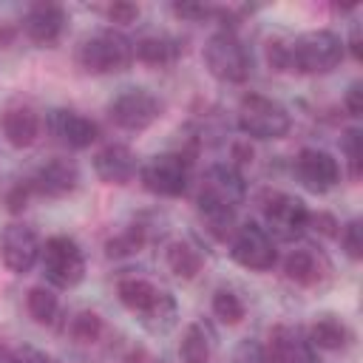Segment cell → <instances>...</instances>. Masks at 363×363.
<instances>
[{
    "label": "cell",
    "instance_id": "obj_1",
    "mask_svg": "<svg viewBox=\"0 0 363 363\" xmlns=\"http://www.w3.org/2000/svg\"><path fill=\"white\" fill-rule=\"evenodd\" d=\"M346 54L343 40L335 31H306L289 43L275 40L267 48V60L278 71H301V74H326L340 65Z\"/></svg>",
    "mask_w": 363,
    "mask_h": 363
},
{
    "label": "cell",
    "instance_id": "obj_2",
    "mask_svg": "<svg viewBox=\"0 0 363 363\" xmlns=\"http://www.w3.org/2000/svg\"><path fill=\"white\" fill-rule=\"evenodd\" d=\"M244 179L233 164H213L207 170L199 196V213L218 238H227L235 218V207L244 201Z\"/></svg>",
    "mask_w": 363,
    "mask_h": 363
},
{
    "label": "cell",
    "instance_id": "obj_3",
    "mask_svg": "<svg viewBox=\"0 0 363 363\" xmlns=\"http://www.w3.org/2000/svg\"><path fill=\"white\" fill-rule=\"evenodd\" d=\"M116 295L133 315H139V320L150 332H167L176 323L173 295L159 289L156 284H150L145 278H122L116 284Z\"/></svg>",
    "mask_w": 363,
    "mask_h": 363
},
{
    "label": "cell",
    "instance_id": "obj_4",
    "mask_svg": "<svg viewBox=\"0 0 363 363\" xmlns=\"http://www.w3.org/2000/svg\"><path fill=\"white\" fill-rule=\"evenodd\" d=\"M77 60L88 74H116L133 62V43L113 28H102L79 43Z\"/></svg>",
    "mask_w": 363,
    "mask_h": 363
},
{
    "label": "cell",
    "instance_id": "obj_5",
    "mask_svg": "<svg viewBox=\"0 0 363 363\" xmlns=\"http://www.w3.org/2000/svg\"><path fill=\"white\" fill-rule=\"evenodd\" d=\"M238 128L252 139H281L292 128L289 111L261 94H247L238 105Z\"/></svg>",
    "mask_w": 363,
    "mask_h": 363
},
{
    "label": "cell",
    "instance_id": "obj_6",
    "mask_svg": "<svg viewBox=\"0 0 363 363\" xmlns=\"http://www.w3.org/2000/svg\"><path fill=\"white\" fill-rule=\"evenodd\" d=\"M40 264L48 284L60 289H71L85 278V255L79 244L68 235H51L40 247Z\"/></svg>",
    "mask_w": 363,
    "mask_h": 363
},
{
    "label": "cell",
    "instance_id": "obj_7",
    "mask_svg": "<svg viewBox=\"0 0 363 363\" xmlns=\"http://www.w3.org/2000/svg\"><path fill=\"white\" fill-rule=\"evenodd\" d=\"M204 62L210 74L221 82H244L252 71V57L247 45L233 31H218L204 45Z\"/></svg>",
    "mask_w": 363,
    "mask_h": 363
},
{
    "label": "cell",
    "instance_id": "obj_8",
    "mask_svg": "<svg viewBox=\"0 0 363 363\" xmlns=\"http://www.w3.org/2000/svg\"><path fill=\"white\" fill-rule=\"evenodd\" d=\"M187 159L179 156V153H159V156H150L142 167H139V179H142V187L150 190L153 196H182L187 190Z\"/></svg>",
    "mask_w": 363,
    "mask_h": 363
},
{
    "label": "cell",
    "instance_id": "obj_9",
    "mask_svg": "<svg viewBox=\"0 0 363 363\" xmlns=\"http://www.w3.org/2000/svg\"><path fill=\"white\" fill-rule=\"evenodd\" d=\"M230 255H233L235 264H241L247 269H258V272L272 269L275 261H278L272 235L255 221H244L235 230V235L230 241Z\"/></svg>",
    "mask_w": 363,
    "mask_h": 363
},
{
    "label": "cell",
    "instance_id": "obj_10",
    "mask_svg": "<svg viewBox=\"0 0 363 363\" xmlns=\"http://www.w3.org/2000/svg\"><path fill=\"white\" fill-rule=\"evenodd\" d=\"M108 116L125 130H145L162 116V102L147 88H128L108 105Z\"/></svg>",
    "mask_w": 363,
    "mask_h": 363
},
{
    "label": "cell",
    "instance_id": "obj_11",
    "mask_svg": "<svg viewBox=\"0 0 363 363\" xmlns=\"http://www.w3.org/2000/svg\"><path fill=\"white\" fill-rule=\"evenodd\" d=\"M264 221H267L264 230L269 235L281 241H292L309 227V210L292 193H272L264 201Z\"/></svg>",
    "mask_w": 363,
    "mask_h": 363
},
{
    "label": "cell",
    "instance_id": "obj_12",
    "mask_svg": "<svg viewBox=\"0 0 363 363\" xmlns=\"http://www.w3.org/2000/svg\"><path fill=\"white\" fill-rule=\"evenodd\" d=\"M295 176L306 190L326 193L340 182V164L329 150L303 147L298 153V159H295Z\"/></svg>",
    "mask_w": 363,
    "mask_h": 363
},
{
    "label": "cell",
    "instance_id": "obj_13",
    "mask_svg": "<svg viewBox=\"0 0 363 363\" xmlns=\"http://www.w3.org/2000/svg\"><path fill=\"white\" fill-rule=\"evenodd\" d=\"M0 258L11 272H28L40 258V241L34 230L26 224H9L0 233Z\"/></svg>",
    "mask_w": 363,
    "mask_h": 363
},
{
    "label": "cell",
    "instance_id": "obj_14",
    "mask_svg": "<svg viewBox=\"0 0 363 363\" xmlns=\"http://www.w3.org/2000/svg\"><path fill=\"white\" fill-rule=\"evenodd\" d=\"M315 346L309 343V335L301 326H275L267 343V360L269 363H315Z\"/></svg>",
    "mask_w": 363,
    "mask_h": 363
},
{
    "label": "cell",
    "instance_id": "obj_15",
    "mask_svg": "<svg viewBox=\"0 0 363 363\" xmlns=\"http://www.w3.org/2000/svg\"><path fill=\"white\" fill-rule=\"evenodd\" d=\"M65 23H68V17L57 3H37L23 17V28H26L28 40H34L37 45L60 43V37L65 31Z\"/></svg>",
    "mask_w": 363,
    "mask_h": 363
},
{
    "label": "cell",
    "instance_id": "obj_16",
    "mask_svg": "<svg viewBox=\"0 0 363 363\" xmlns=\"http://www.w3.org/2000/svg\"><path fill=\"white\" fill-rule=\"evenodd\" d=\"M77 182H79V170L74 162L51 159V162L37 167V173L28 182V190H34L40 196H65L77 187Z\"/></svg>",
    "mask_w": 363,
    "mask_h": 363
},
{
    "label": "cell",
    "instance_id": "obj_17",
    "mask_svg": "<svg viewBox=\"0 0 363 363\" xmlns=\"http://www.w3.org/2000/svg\"><path fill=\"white\" fill-rule=\"evenodd\" d=\"M48 128H51V133H54L62 145H68V147H74V150L88 147V145L96 139V133H99L96 125H94L88 116H82V113H77V111H65V108L51 111Z\"/></svg>",
    "mask_w": 363,
    "mask_h": 363
},
{
    "label": "cell",
    "instance_id": "obj_18",
    "mask_svg": "<svg viewBox=\"0 0 363 363\" xmlns=\"http://www.w3.org/2000/svg\"><path fill=\"white\" fill-rule=\"evenodd\" d=\"M94 170L108 184H125L136 173V159L125 145H108L94 156Z\"/></svg>",
    "mask_w": 363,
    "mask_h": 363
},
{
    "label": "cell",
    "instance_id": "obj_19",
    "mask_svg": "<svg viewBox=\"0 0 363 363\" xmlns=\"http://www.w3.org/2000/svg\"><path fill=\"white\" fill-rule=\"evenodd\" d=\"M3 136L14 147H28L40 136V116L31 108H9L3 113Z\"/></svg>",
    "mask_w": 363,
    "mask_h": 363
},
{
    "label": "cell",
    "instance_id": "obj_20",
    "mask_svg": "<svg viewBox=\"0 0 363 363\" xmlns=\"http://www.w3.org/2000/svg\"><path fill=\"white\" fill-rule=\"evenodd\" d=\"M179 54H182V43L167 34H150L133 45V57H139L142 62H150V65H167Z\"/></svg>",
    "mask_w": 363,
    "mask_h": 363
},
{
    "label": "cell",
    "instance_id": "obj_21",
    "mask_svg": "<svg viewBox=\"0 0 363 363\" xmlns=\"http://www.w3.org/2000/svg\"><path fill=\"white\" fill-rule=\"evenodd\" d=\"M309 343L315 346V349H326V352H337V349H343L346 343H349V329H346V323L340 320V318H335V315H323V318H318L312 326H309Z\"/></svg>",
    "mask_w": 363,
    "mask_h": 363
},
{
    "label": "cell",
    "instance_id": "obj_22",
    "mask_svg": "<svg viewBox=\"0 0 363 363\" xmlns=\"http://www.w3.org/2000/svg\"><path fill=\"white\" fill-rule=\"evenodd\" d=\"M179 354L184 363H207L213 354V332L207 323L196 320L184 329V337L179 343Z\"/></svg>",
    "mask_w": 363,
    "mask_h": 363
},
{
    "label": "cell",
    "instance_id": "obj_23",
    "mask_svg": "<svg viewBox=\"0 0 363 363\" xmlns=\"http://www.w3.org/2000/svg\"><path fill=\"white\" fill-rule=\"evenodd\" d=\"M284 272L289 281L301 286H312L323 278V264L312 250H292L289 258L284 261Z\"/></svg>",
    "mask_w": 363,
    "mask_h": 363
},
{
    "label": "cell",
    "instance_id": "obj_24",
    "mask_svg": "<svg viewBox=\"0 0 363 363\" xmlns=\"http://www.w3.org/2000/svg\"><path fill=\"white\" fill-rule=\"evenodd\" d=\"M26 306H28V315H31L40 326H54L57 318H60V301H57V295H54L51 289H45V286L28 289Z\"/></svg>",
    "mask_w": 363,
    "mask_h": 363
},
{
    "label": "cell",
    "instance_id": "obj_25",
    "mask_svg": "<svg viewBox=\"0 0 363 363\" xmlns=\"http://www.w3.org/2000/svg\"><path fill=\"white\" fill-rule=\"evenodd\" d=\"M167 267H170V272L179 275V278H193V275L201 269V255H199L190 244L176 241V244L167 247Z\"/></svg>",
    "mask_w": 363,
    "mask_h": 363
},
{
    "label": "cell",
    "instance_id": "obj_26",
    "mask_svg": "<svg viewBox=\"0 0 363 363\" xmlns=\"http://www.w3.org/2000/svg\"><path fill=\"white\" fill-rule=\"evenodd\" d=\"M213 315H216L221 323L233 326V323H238V320L244 318V301H241L233 289H218V292L213 295Z\"/></svg>",
    "mask_w": 363,
    "mask_h": 363
},
{
    "label": "cell",
    "instance_id": "obj_27",
    "mask_svg": "<svg viewBox=\"0 0 363 363\" xmlns=\"http://www.w3.org/2000/svg\"><path fill=\"white\" fill-rule=\"evenodd\" d=\"M68 332H71V337L79 340V343H94V340L102 335V320H99V315H94V312H79V315L71 318Z\"/></svg>",
    "mask_w": 363,
    "mask_h": 363
},
{
    "label": "cell",
    "instance_id": "obj_28",
    "mask_svg": "<svg viewBox=\"0 0 363 363\" xmlns=\"http://www.w3.org/2000/svg\"><path fill=\"white\" fill-rule=\"evenodd\" d=\"M230 363H269L267 360V346L258 343V340H252V337H247V340H241L233 349Z\"/></svg>",
    "mask_w": 363,
    "mask_h": 363
},
{
    "label": "cell",
    "instance_id": "obj_29",
    "mask_svg": "<svg viewBox=\"0 0 363 363\" xmlns=\"http://www.w3.org/2000/svg\"><path fill=\"white\" fill-rule=\"evenodd\" d=\"M340 244H343V250L349 252V258L357 261V258L363 255V230H360V218H352V221L343 227Z\"/></svg>",
    "mask_w": 363,
    "mask_h": 363
},
{
    "label": "cell",
    "instance_id": "obj_30",
    "mask_svg": "<svg viewBox=\"0 0 363 363\" xmlns=\"http://www.w3.org/2000/svg\"><path fill=\"white\" fill-rule=\"evenodd\" d=\"M343 153H346V162H349L352 176H360V130L357 128L346 130V136H343Z\"/></svg>",
    "mask_w": 363,
    "mask_h": 363
},
{
    "label": "cell",
    "instance_id": "obj_31",
    "mask_svg": "<svg viewBox=\"0 0 363 363\" xmlns=\"http://www.w3.org/2000/svg\"><path fill=\"white\" fill-rule=\"evenodd\" d=\"M11 363H57V360L51 354H45V352L34 349V346H20V349H14Z\"/></svg>",
    "mask_w": 363,
    "mask_h": 363
},
{
    "label": "cell",
    "instance_id": "obj_32",
    "mask_svg": "<svg viewBox=\"0 0 363 363\" xmlns=\"http://www.w3.org/2000/svg\"><path fill=\"white\" fill-rule=\"evenodd\" d=\"M108 14H111L113 23H133V20L139 17V9H136L133 3H113V6L108 9Z\"/></svg>",
    "mask_w": 363,
    "mask_h": 363
},
{
    "label": "cell",
    "instance_id": "obj_33",
    "mask_svg": "<svg viewBox=\"0 0 363 363\" xmlns=\"http://www.w3.org/2000/svg\"><path fill=\"white\" fill-rule=\"evenodd\" d=\"M360 94H363V85H360V82H352V88L346 91V99H343V105H346V111H349L352 116H360V113H363V105H360Z\"/></svg>",
    "mask_w": 363,
    "mask_h": 363
},
{
    "label": "cell",
    "instance_id": "obj_34",
    "mask_svg": "<svg viewBox=\"0 0 363 363\" xmlns=\"http://www.w3.org/2000/svg\"><path fill=\"white\" fill-rule=\"evenodd\" d=\"M352 54H354V60H360V31L357 28L352 31Z\"/></svg>",
    "mask_w": 363,
    "mask_h": 363
},
{
    "label": "cell",
    "instance_id": "obj_35",
    "mask_svg": "<svg viewBox=\"0 0 363 363\" xmlns=\"http://www.w3.org/2000/svg\"><path fill=\"white\" fill-rule=\"evenodd\" d=\"M0 363H11V354H6V352H0Z\"/></svg>",
    "mask_w": 363,
    "mask_h": 363
}]
</instances>
